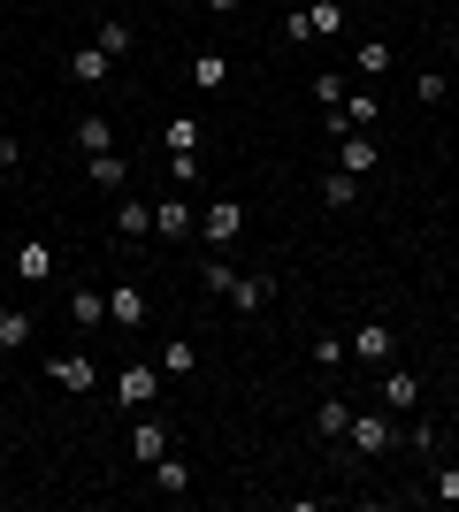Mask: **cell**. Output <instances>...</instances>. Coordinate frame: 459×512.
<instances>
[{"instance_id": "obj_13", "label": "cell", "mask_w": 459, "mask_h": 512, "mask_svg": "<svg viewBox=\"0 0 459 512\" xmlns=\"http://www.w3.org/2000/svg\"><path fill=\"white\" fill-rule=\"evenodd\" d=\"M414 398H421V375H406V367L383 375V406H391V413H414Z\"/></svg>"}, {"instance_id": "obj_7", "label": "cell", "mask_w": 459, "mask_h": 512, "mask_svg": "<svg viewBox=\"0 0 459 512\" xmlns=\"http://www.w3.org/2000/svg\"><path fill=\"white\" fill-rule=\"evenodd\" d=\"M153 230L169 237V245H176V237H199V214L184 207V199H161V207H153Z\"/></svg>"}, {"instance_id": "obj_5", "label": "cell", "mask_w": 459, "mask_h": 512, "mask_svg": "<svg viewBox=\"0 0 459 512\" xmlns=\"http://www.w3.org/2000/svg\"><path fill=\"white\" fill-rule=\"evenodd\" d=\"M153 390H161V367H123V375H115V398H123V406H153Z\"/></svg>"}, {"instance_id": "obj_19", "label": "cell", "mask_w": 459, "mask_h": 512, "mask_svg": "<svg viewBox=\"0 0 459 512\" xmlns=\"http://www.w3.org/2000/svg\"><path fill=\"white\" fill-rule=\"evenodd\" d=\"M352 428V406L345 398H322V406H314V436H345Z\"/></svg>"}, {"instance_id": "obj_30", "label": "cell", "mask_w": 459, "mask_h": 512, "mask_svg": "<svg viewBox=\"0 0 459 512\" xmlns=\"http://www.w3.org/2000/svg\"><path fill=\"white\" fill-rule=\"evenodd\" d=\"M161 367H169V375H192V367H199V352H192L184 337H176V344H169V360H161Z\"/></svg>"}, {"instance_id": "obj_12", "label": "cell", "mask_w": 459, "mask_h": 512, "mask_svg": "<svg viewBox=\"0 0 459 512\" xmlns=\"http://www.w3.org/2000/svg\"><path fill=\"white\" fill-rule=\"evenodd\" d=\"M108 321L138 329V321H146V291H138V283H115V291H108Z\"/></svg>"}, {"instance_id": "obj_20", "label": "cell", "mask_w": 459, "mask_h": 512, "mask_svg": "<svg viewBox=\"0 0 459 512\" xmlns=\"http://www.w3.org/2000/svg\"><path fill=\"white\" fill-rule=\"evenodd\" d=\"M391 62H398V54H391L383 39H360V54H352V69H360V77H383Z\"/></svg>"}, {"instance_id": "obj_31", "label": "cell", "mask_w": 459, "mask_h": 512, "mask_svg": "<svg viewBox=\"0 0 459 512\" xmlns=\"http://www.w3.org/2000/svg\"><path fill=\"white\" fill-rule=\"evenodd\" d=\"M314 367H345V337H314Z\"/></svg>"}, {"instance_id": "obj_2", "label": "cell", "mask_w": 459, "mask_h": 512, "mask_svg": "<svg viewBox=\"0 0 459 512\" xmlns=\"http://www.w3.org/2000/svg\"><path fill=\"white\" fill-rule=\"evenodd\" d=\"M375 161H383V146H375L368 130H345V138H337V169L345 176H375Z\"/></svg>"}, {"instance_id": "obj_23", "label": "cell", "mask_w": 459, "mask_h": 512, "mask_svg": "<svg viewBox=\"0 0 459 512\" xmlns=\"http://www.w3.org/2000/svg\"><path fill=\"white\" fill-rule=\"evenodd\" d=\"M16 276L23 283H46V276H54V253H46V245H23V253H16Z\"/></svg>"}, {"instance_id": "obj_26", "label": "cell", "mask_w": 459, "mask_h": 512, "mask_svg": "<svg viewBox=\"0 0 459 512\" xmlns=\"http://www.w3.org/2000/svg\"><path fill=\"white\" fill-rule=\"evenodd\" d=\"M306 23H314V39H329V31H345V8H337V0H314Z\"/></svg>"}, {"instance_id": "obj_32", "label": "cell", "mask_w": 459, "mask_h": 512, "mask_svg": "<svg viewBox=\"0 0 459 512\" xmlns=\"http://www.w3.org/2000/svg\"><path fill=\"white\" fill-rule=\"evenodd\" d=\"M169 153H199V123H169Z\"/></svg>"}, {"instance_id": "obj_22", "label": "cell", "mask_w": 459, "mask_h": 512, "mask_svg": "<svg viewBox=\"0 0 459 512\" xmlns=\"http://www.w3.org/2000/svg\"><path fill=\"white\" fill-rule=\"evenodd\" d=\"M115 230H123V237H146L153 230V207H146V199H123V207H115Z\"/></svg>"}, {"instance_id": "obj_18", "label": "cell", "mask_w": 459, "mask_h": 512, "mask_svg": "<svg viewBox=\"0 0 459 512\" xmlns=\"http://www.w3.org/2000/svg\"><path fill=\"white\" fill-rule=\"evenodd\" d=\"M69 321H77V329H100V321H108V299H100V291H69Z\"/></svg>"}, {"instance_id": "obj_28", "label": "cell", "mask_w": 459, "mask_h": 512, "mask_svg": "<svg viewBox=\"0 0 459 512\" xmlns=\"http://www.w3.org/2000/svg\"><path fill=\"white\" fill-rule=\"evenodd\" d=\"M429 497H437V505H459V467H437V474H429Z\"/></svg>"}, {"instance_id": "obj_15", "label": "cell", "mask_w": 459, "mask_h": 512, "mask_svg": "<svg viewBox=\"0 0 459 512\" xmlns=\"http://www.w3.org/2000/svg\"><path fill=\"white\" fill-rule=\"evenodd\" d=\"M153 490H192V467H184V459H176V451H161V459H153Z\"/></svg>"}, {"instance_id": "obj_16", "label": "cell", "mask_w": 459, "mask_h": 512, "mask_svg": "<svg viewBox=\"0 0 459 512\" xmlns=\"http://www.w3.org/2000/svg\"><path fill=\"white\" fill-rule=\"evenodd\" d=\"M31 344V314L23 306H0V352H23Z\"/></svg>"}, {"instance_id": "obj_24", "label": "cell", "mask_w": 459, "mask_h": 512, "mask_svg": "<svg viewBox=\"0 0 459 512\" xmlns=\"http://www.w3.org/2000/svg\"><path fill=\"white\" fill-rule=\"evenodd\" d=\"M131 451H138V459H146V467H153V459H161V451H169V428H153V421H138V428H131Z\"/></svg>"}, {"instance_id": "obj_1", "label": "cell", "mask_w": 459, "mask_h": 512, "mask_svg": "<svg viewBox=\"0 0 459 512\" xmlns=\"http://www.w3.org/2000/svg\"><path fill=\"white\" fill-rule=\"evenodd\" d=\"M352 451L360 459H383V451H398V428H391V413H352Z\"/></svg>"}, {"instance_id": "obj_11", "label": "cell", "mask_w": 459, "mask_h": 512, "mask_svg": "<svg viewBox=\"0 0 459 512\" xmlns=\"http://www.w3.org/2000/svg\"><path fill=\"white\" fill-rule=\"evenodd\" d=\"M352 360H391V321H360L352 329Z\"/></svg>"}, {"instance_id": "obj_6", "label": "cell", "mask_w": 459, "mask_h": 512, "mask_svg": "<svg viewBox=\"0 0 459 512\" xmlns=\"http://www.w3.org/2000/svg\"><path fill=\"white\" fill-rule=\"evenodd\" d=\"M222 299L238 306V314H261V306L276 299V276H238V283H230V291H222Z\"/></svg>"}, {"instance_id": "obj_3", "label": "cell", "mask_w": 459, "mask_h": 512, "mask_svg": "<svg viewBox=\"0 0 459 512\" xmlns=\"http://www.w3.org/2000/svg\"><path fill=\"white\" fill-rule=\"evenodd\" d=\"M383 123V107H375V92H352L345 107H329V138H345V130H368Z\"/></svg>"}, {"instance_id": "obj_33", "label": "cell", "mask_w": 459, "mask_h": 512, "mask_svg": "<svg viewBox=\"0 0 459 512\" xmlns=\"http://www.w3.org/2000/svg\"><path fill=\"white\" fill-rule=\"evenodd\" d=\"M169 184H199V153H176V161H169Z\"/></svg>"}, {"instance_id": "obj_25", "label": "cell", "mask_w": 459, "mask_h": 512, "mask_svg": "<svg viewBox=\"0 0 459 512\" xmlns=\"http://www.w3.org/2000/svg\"><path fill=\"white\" fill-rule=\"evenodd\" d=\"M77 146L85 153H115L108 146V115H77Z\"/></svg>"}, {"instance_id": "obj_29", "label": "cell", "mask_w": 459, "mask_h": 512, "mask_svg": "<svg viewBox=\"0 0 459 512\" xmlns=\"http://www.w3.org/2000/svg\"><path fill=\"white\" fill-rule=\"evenodd\" d=\"M199 283H207V291H215V299H222V291L238 283V268H230V260H207V268H199Z\"/></svg>"}, {"instance_id": "obj_10", "label": "cell", "mask_w": 459, "mask_h": 512, "mask_svg": "<svg viewBox=\"0 0 459 512\" xmlns=\"http://www.w3.org/2000/svg\"><path fill=\"white\" fill-rule=\"evenodd\" d=\"M46 375H54V383H62V390H92V383H100V367H92L85 352H62V360L46 367Z\"/></svg>"}, {"instance_id": "obj_27", "label": "cell", "mask_w": 459, "mask_h": 512, "mask_svg": "<svg viewBox=\"0 0 459 512\" xmlns=\"http://www.w3.org/2000/svg\"><path fill=\"white\" fill-rule=\"evenodd\" d=\"M314 100H322V115H329V107H345V77L322 69V77H314Z\"/></svg>"}, {"instance_id": "obj_9", "label": "cell", "mask_w": 459, "mask_h": 512, "mask_svg": "<svg viewBox=\"0 0 459 512\" xmlns=\"http://www.w3.org/2000/svg\"><path fill=\"white\" fill-rule=\"evenodd\" d=\"M85 184H100V192H123V184H131L123 153H85Z\"/></svg>"}, {"instance_id": "obj_21", "label": "cell", "mask_w": 459, "mask_h": 512, "mask_svg": "<svg viewBox=\"0 0 459 512\" xmlns=\"http://www.w3.org/2000/svg\"><path fill=\"white\" fill-rule=\"evenodd\" d=\"M352 199H360V176L329 169V176H322V207H352Z\"/></svg>"}, {"instance_id": "obj_34", "label": "cell", "mask_w": 459, "mask_h": 512, "mask_svg": "<svg viewBox=\"0 0 459 512\" xmlns=\"http://www.w3.org/2000/svg\"><path fill=\"white\" fill-rule=\"evenodd\" d=\"M207 8H215V16H238V8H245V0H207Z\"/></svg>"}, {"instance_id": "obj_17", "label": "cell", "mask_w": 459, "mask_h": 512, "mask_svg": "<svg viewBox=\"0 0 459 512\" xmlns=\"http://www.w3.org/2000/svg\"><path fill=\"white\" fill-rule=\"evenodd\" d=\"M92 46H108L115 62H123V54H131V46H138V31H131V23H123V16H108V23H100V31H92Z\"/></svg>"}, {"instance_id": "obj_14", "label": "cell", "mask_w": 459, "mask_h": 512, "mask_svg": "<svg viewBox=\"0 0 459 512\" xmlns=\"http://www.w3.org/2000/svg\"><path fill=\"white\" fill-rule=\"evenodd\" d=\"M192 85H199V92H222V85H230V62H222L215 46H207V54H192Z\"/></svg>"}, {"instance_id": "obj_8", "label": "cell", "mask_w": 459, "mask_h": 512, "mask_svg": "<svg viewBox=\"0 0 459 512\" xmlns=\"http://www.w3.org/2000/svg\"><path fill=\"white\" fill-rule=\"evenodd\" d=\"M108 69H115L108 46H77V54H69V77H77V85H108Z\"/></svg>"}, {"instance_id": "obj_4", "label": "cell", "mask_w": 459, "mask_h": 512, "mask_svg": "<svg viewBox=\"0 0 459 512\" xmlns=\"http://www.w3.org/2000/svg\"><path fill=\"white\" fill-rule=\"evenodd\" d=\"M238 230H245V207H238V199H215V207L199 214V237H207V245H230Z\"/></svg>"}]
</instances>
